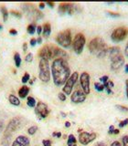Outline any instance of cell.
Masks as SVG:
<instances>
[{
    "label": "cell",
    "instance_id": "cell-30",
    "mask_svg": "<svg viewBox=\"0 0 128 146\" xmlns=\"http://www.w3.org/2000/svg\"><path fill=\"white\" fill-rule=\"evenodd\" d=\"M29 80H30V75L27 72H26L24 74V76L22 77V82L25 84V83H27V82H29Z\"/></svg>",
    "mask_w": 128,
    "mask_h": 146
},
{
    "label": "cell",
    "instance_id": "cell-22",
    "mask_svg": "<svg viewBox=\"0 0 128 146\" xmlns=\"http://www.w3.org/2000/svg\"><path fill=\"white\" fill-rule=\"evenodd\" d=\"M8 100L12 105H15V106H19V105H20V102H19V100H18V98L16 97V96L13 95V94L9 95Z\"/></svg>",
    "mask_w": 128,
    "mask_h": 146
},
{
    "label": "cell",
    "instance_id": "cell-29",
    "mask_svg": "<svg viewBox=\"0 0 128 146\" xmlns=\"http://www.w3.org/2000/svg\"><path fill=\"white\" fill-rule=\"evenodd\" d=\"M94 87H95V89L97 90L98 91H103L104 90V86H103V83H101V82H95Z\"/></svg>",
    "mask_w": 128,
    "mask_h": 146
},
{
    "label": "cell",
    "instance_id": "cell-43",
    "mask_svg": "<svg viewBox=\"0 0 128 146\" xmlns=\"http://www.w3.org/2000/svg\"><path fill=\"white\" fill-rule=\"evenodd\" d=\"M37 44V39L36 38H31L30 40V45H31V47H34V46Z\"/></svg>",
    "mask_w": 128,
    "mask_h": 146
},
{
    "label": "cell",
    "instance_id": "cell-38",
    "mask_svg": "<svg viewBox=\"0 0 128 146\" xmlns=\"http://www.w3.org/2000/svg\"><path fill=\"white\" fill-rule=\"evenodd\" d=\"M42 144H43V146H51V141L50 140H43Z\"/></svg>",
    "mask_w": 128,
    "mask_h": 146
},
{
    "label": "cell",
    "instance_id": "cell-12",
    "mask_svg": "<svg viewBox=\"0 0 128 146\" xmlns=\"http://www.w3.org/2000/svg\"><path fill=\"white\" fill-rule=\"evenodd\" d=\"M97 134L95 132H87V131H82L79 135V141L82 145H87L89 144L91 141H93Z\"/></svg>",
    "mask_w": 128,
    "mask_h": 146
},
{
    "label": "cell",
    "instance_id": "cell-53",
    "mask_svg": "<svg viewBox=\"0 0 128 146\" xmlns=\"http://www.w3.org/2000/svg\"><path fill=\"white\" fill-rule=\"evenodd\" d=\"M119 133H120V131H119V129H114L113 134H119Z\"/></svg>",
    "mask_w": 128,
    "mask_h": 146
},
{
    "label": "cell",
    "instance_id": "cell-40",
    "mask_svg": "<svg viewBox=\"0 0 128 146\" xmlns=\"http://www.w3.org/2000/svg\"><path fill=\"white\" fill-rule=\"evenodd\" d=\"M110 146H122V144H121L120 141H113L112 144L110 145Z\"/></svg>",
    "mask_w": 128,
    "mask_h": 146
},
{
    "label": "cell",
    "instance_id": "cell-13",
    "mask_svg": "<svg viewBox=\"0 0 128 146\" xmlns=\"http://www.w3.org/2000/svg\"><path fill=\"white\" fill-rule=\"evenodd\" d=\"M80 82L83 92L88 95L90 93V75L87 72H82L80 76Z\"/></svg>",
    "mask_w": 128,
    "mask_h": 146
},
{
    "label": "cell",
    "instance_id": "cell-1",
    "mask_svg": "<svg viewBox=\"0 0 128 146\" xmlns=\"http://www.w3.org/2000/svg\"><path fill=\"white\" fill-rule=\"evenodd\" d=\"M51 74L53 77V82L56 86L65 84L71 76V68L66 59H54L51 65Z\"/></svg>",
    "mask_w": 128,
    "mask_h": 146
},
{
    "label": "cell",
    "instance_id": "cell-28",
    "mask_svg": "<svg viewBox=\"0 0 128 146\" xmlns=\"http://www.w3.org/2000/svg\"><path fill=\"white\" fill-rule=\"evenodd\" d=\"M38 131V126H31L27 129V133L29 135H34Z\"/></svg>",
    "mask_w": 128,
    "mask_h": 146
},
{
    "label": "cell",
    "instance_id": "cell-27",
    "mask_svg": "<svg viewBox=\"0 0 128 146\" xmlns=\"http://www.w3.org/2000/svg\"><path fill=\"white\" fill-rule=\"evenodd\" d=\"M14 60H15L16 67L19 68L21 65V58H20V55L18 53H15V55H14Z\"/></svg>",
    "mask_w": 128,
    "mask_h": 146
},
{
    "label": "cell",
    "instance_id": "cell-42",
    "mask_svg": "<svg viewBox=\"0 0 128 146\" xmlns=\"http://www.w3.org/2000/svg\"><path fill=\"white\" fill-rule=\"evenodd\" d=\"M41 32H42V27L38 26V27H37V33H38V35H40Z\"/></svg>",
    "mask_w": 128,
    "mask_h": 146
},
{
    "label": "cell",
    "instance_id": "cell-8",
    "mask_svg": "<svg viewBox=\"0 0 128 146\" xmlns=\"http://www.w3.org/2000/svg\"><path fill=\"white\" fill-rule=\"evenodd\" d=\"M78 79H79V74H78V72L71 73V75L67 80L65 84H64V87L62 88V91L64 94L70 95L71 93V90L73 89V87H74V85L76 84Z\"/></svg>",
    "mask_w": 128,
    "mask_h": 146
},
{
    "label": "cell",
    "instance_id": "cell-17",
    "mask_svg": "<svg viewBox=\"0 0 128 146\" xmlns=\"http://www.w3.org/2000/svg\"><path fill=\"white\" fill-rule=\"evenodd\" d=\"M108 56L109 58L111 59V61L114 60V59L118 58L119 57L122 56V52H121V48L119 47H112L109 48L108 49Z\"/></svg>",
    "mask_w": 128,
    "mask_h": 146
},
{
    "label": "cell",
    "instance_id": "cell-49",
    "mask_svg": "<svg viewBox=\"0 0 128 146\" xmlns=\"http://www.w3.org/2000/svg\"><path fill=\"white\" fill-rule=\"evenodd\" d=\"M45 6H46V4H45V3H39V7L40 9L45 8Z\"/></svg>",
    "mask_w": 128,
    "mask_h": 146
},
{
    "label": "cell",
    "instance_id": "cell-46",
    "mask_svg": "<svg viewBox=\"0 0 128 146\" xmlns=\"http://www.w3.org/2000/svg\"><path fill=\"white\" fill-rule=\"evenodd\" d=\"M46 4H47L50 8H53V7H54V6H55V3H54V2H47Z\"/></svg>",
    "mask_w": 128,
    "mask_h": 146
},
{
    "label": "cell",
    "instance_id": "cell-34",
    "mask_svg": "<svg viewBox=\"0 0 128 146\" xmlns=\"http://www.w3.org/2000/svg\"><path fill=\"white\" fill-rule=\"evenodd\" d=\"M58 97H59V100H61V102H65V100H66V99H67L66 95L64 94L63 92H59V93L58 94Z\"/></svg>",
    "mask_w": 128,
    "mask_h": 146
},
{
    "label": "cell",
    "instance_id": "cell-5",
    "mask_svg": "<svg viewBox=\"0 0 128 146\" xmlns=\"http://www.w3.org/2000/svg\"><path fill=\"white\" fill-rule=\"evenodd\" d=\"M39 78L41 81L43 82H48L50 79V70H49V60L44 58H40L39 64Z\"/></svg>",
    "mask_w": 128,
    "mask_h": 146
},
{
    "label": "cell",
    "instance_id": "cell-10",
    "mask_svg": "<svg viewBox=\"0 0 128 146\" xmlns=\"http://www.w3.org/2000/svg\"><path fill=\"white\" fill-rule=\"evenodd\" d=\"M128 35V29L125 27H119L115 29L111 35V38L113 42H120L125 39Z\"/></svg>",
    "mask_w": 128,
    "mask_h": 146
},
{
    "label": "cell",
    "instance_id": "cell-55",
    "mask_svg": "<svg viewBox=\"0 0 128 146\" xmlns=\"http://www.w3.org/2000/svg\"><path fill=\"white\" fill-rule=\"evenodd\" d=\"M56 137H58V138H61V133L59 131H57V135H56Z\"/></svg>",
    "mask_w": 128,
    "mask_h": 146
},
{
    "label": "cell",
    "instance_id": "cell-26",
    "mask_svg": "<svg viewBox=\"0 0 128 146\" xmlns=\"http://www.w3.org/2000/svg\"><path fill=\"white\" fill-rule=\"evenodd\" d=\"M27 106H29V107H30V108H34V107H36V105H37L36 100H35L33 97H27Z\"/></svg>",
    "mask_w": 128,
    "mask_h": 146
},
{
    "label": "cell",
    "instance_id": "cell-59",
    "mask_svg": "<svg viewBox=\"0 0 128 146\" xmlns=\"http://www.w3.org/2000/svg\"><path fill=\"white\" fill-rule=\"evenodd\" d=\"M61 115H62V116H64V117H65V116H66V114H65V113H63V112H61Z\"/></svg>",
    "mask_w": 128,
    "mask_h": 146
},
{
    "label": "cell",
    "instance_id": "cell-44",
    "mask_svg": "<svg viewBox=\"0 0 128 146\" xmlns=\"http://www.w3.org/2000/svg\"><path fill=\"white\" fill-rule=\"evenodd\" d=\"M9 34H10V35H17V31L16 29H12L9 30Z\"/></svg>",
    "mask_w": 128,
    "mask_h": 146
},
{
    "label": "cell",
    "instance_id": "cell-50",
    "mask_svg": "<svg viewBox=\"0 0 128 146\" xmlns=\"http://www.w3.org/2000/svg\"><path fill=\"white\" fill-rule=\"evenodd\" d=\"M125 55L128 57V42H127V44H126V46H125Z\"/></svg>",
    "mask_w": 128,
    "mask_h": 146
},
{
    "label": "cell",
    "instance_id": "cell-57",
    "mask_svg": "<svg viewBox=\"0 0 128 146\" xmlns=\"http://www.w3.org/2000/svg\"><path fill=\"white\" fill-rule=\"evenodd\" d=\"M56 135H57V131H54L53 133H52V136L53 137H56Z\"/></svg>",
    "mask_w": 128,
    "mask_h": 146
},
{
    "label": "cell",
    "instance_id": "cell-58",
    "mask_svg": "<svg viewBox=\"0 0 128 146\" xmlns=\"http://www.w3.org/2000/svg\"><path fill=\"white\" fill-rule=\"evenodd\" d=\"M33 80H35V79H34V80H29V83H30V84H33Z\"/></svg>",
    "mask_w": 128,
    "mask_h": 146
},
{
    "label": "cell",
    "instance_id": "cell-23",
    "mask_svg": "<svg viewBox=\"0 0 128 146\" xmlns=\"http://www.w3.org/2000/svg\"><path fill=\"white\" fill-rule=\"evenodd\" d=\"M67 145L68 146H77V140L73 134H70L68 136Z\"/></svg>",
    "mask_w": 128,
    "mask_h": 146
},
{
    "label": "cell",
    "instance_id": "cell-19",
    "mask_svg": "<svg viewBox=\"0 0 128 146\" xmlns=\"http://www.w3.org/2000/svg\"><path fill=\"white\" fill-rule=\"evenodd\" d=\"M29 88L27 86L24 85V86H22L19 90H18V96H19L20 98L24 99V98L27 97V95L29 94Z\"/></svg>",
    "mask_w": 128,
    "mask_h": 146
},
{
    "label": "cell",
    "instance_id": "cell-20",
    "mask_svg": "<svg viewBox=\"0 0 128 146\" xmlns=\"http://www.w3.org/2000/svg\"><path fill=\"white\" fill-rule=\"evenodd\" d=\"M42 33L45 38H48V36L51 33V26H50L49 23H45L43 27H42Z\"/></svg>",
    "mask_w": 128,
    "mask_h": 146
},
{
    "label": "cell",
    "instance_id": "cell-56",
    "mask_svg": "<svg viewBox=\"0 0 128 146\" xmlns=\"http://www.w3.org/2000/svg\"><path fill=\"white\" fill-rule=\"evenodd\" d=\"M125 71L128 73V64H126V65H125Z\"/></svg>",
    "mask_w": 128,
    "mask_h": 146
},
{
    "label": "cell",
    "instance_id": "cell-48",
    "mask_svg": "<svg viewBox=\"0 0 128 146\" xmlns=\"http://www.w3.org/2000/svg\"><path fill=\"white\" fill-rule=\"evenodd\" d=\"M23 50H24V52H26L27 50V43H26V42L23 44Z\"/></svg>",
    "mask_w": 128,
    "mask_h": 146
},
{
    "label": "cell",
    "instance_id": "cell-51",
    "mask_svg": "<svg viewBox=\"0 0 128 146\" xmlns=\"http://www.w3.org/2000/svg\"><path fill=\"white\" fill-rule=\"evenodd\" d=\"M37 43H39V44L42 43V38H41V36H39L38 38V39H37Z\"/></svg>",
    "mask_w": 128,
    "mask_h": 146
},
{
    "label": "cell",
    "instance_id": "cell-39",
    "mask_svg": "<svg viewBox=\"0 0 128 146\" xmlns=\"http://www.w3.org/2000/svg\"><path fill=\"white\" fill-rule=\"evenodd\" d=\"M100 80L102 83H104V82H107L109 80V77L108 76H103L102 78H100Z\"/></svg>",
    "mask_w": 128,
    "mask_h": 146
},
{
    "label": "cell",
    "instance_id": "cell-37",
    "mask_svg": "<svg viewBox=\"0 0 128 146\" xmlns=\"http://www.w3.org/2000/svg\"><path fill=\"white\" fill-rule=\"evenodd\" d=\"M107 14L109 16H111L113 17H120V14H118V13H114V12H112V11H108Z\"/></svg>",
    "mask_w": 128,
    "mask_h": 146
},
{
    "label": "cell",
    "instance_id": "cell-32",
    "mask_svg": "<svg viewBox=\"0 0 128 146\" xmlns=\"http://www.w3.org/2000/svg\"><path fill=\"white\" fill-rule=\"evenodd\" d=\"M10 14H11L12 16L16 17H17V18H21V17H22L21 13H20V12H18V11H16V10H11V11H10Z\"/></svg>",
    "mask_w": 128,
    "mask_h": 146
},
{
    "label": "cell",
    "instance_id": "cell-15",
    "mask_svg": "<svg viewBox=\"0 0 128 146\" xmlns=\"http://www.w3.org/2000/svg\"><path fill=\"white\" fill-rule=\"evenodd\" d=\"M39 56L40 58H44L49 60L52 59V53H51V45H45L39 51Z\"/></svg>",
    "mask_w": 128,
    "mask_h": 146
},
{
    "label": "cell",
    "instance_id": "cell-54",
    "mask_svg": "<svg viewBox=\"0 0 128 146\" xmlns=\"http://www.w3.org/2000/svg\"><path fill=\"white\" fill-rule=\"evenodd\" d=\"M65 127H67V128L71 127V122L70 121H66L65 122Z\"/></svg>",
    "mask_w": 128,
    "mask_h": 146
},
{
    "label": "cell",
    "instance_id": "cell-14",
    "mask_svg": "<svg viewBox=\"0 0 128 146\" xmlns=\"http://www.w3.org/2000/svg\"><path fill=\"white\" fill-rule=\"evenodd\" d=\"M86 100V94L83 90H77L71 96V100L73 103H81Z\"/></svg>",
    "mask_w": 128,
    "mask_h": 146
},
{
    "label": "cell",
    "instance_id": "cell-62",
    "mask_svg": "<svg viewBox=\"0 0 128 146\" xmlns=\"http://www.w3.org/2000/svg\"><path fill=\"white\" fill-rule=\"evenodd\" d=\"M35 146H39V145H35Z\"/></svg>",
    "mask_w": 128,
    "mask_h": 146
},
{
    "label": "cell",
    "instance_id": "cell-35",
    "mask_svg": "<svg viewBox=\"0 0 128 146\" xmlns=\"http://www.w3.org/2000/svg\"><path fill=\"white\" fill-rule=\"evenodd\" d=\"M127 124H128V119H125V120H123V121L119 122V127L123 128V127H125Z\"/></svg>",
    "mask_w": 128,
    "mask_h": 146
},
{
    "label": "cell",
    "instance_id": "cell-2",
    "mask_svg": "<svg viewBox=\"0 0 128 146\" xmlns=\"http://www.w3.org/2000/svg\"><path fill=\"white\" fill-rule=\"evenodd\" d=\"M89 50L91 53L95 54L96 56L100 58H104L108 54V49L106 43L104 42V40L101 38H93L89 43Z\"/></svg>",
    "mask_w": 128,
    "mask_h": 146
},
{
    "label": "cell",
    "instance_id": "cell-6",
    "mask_svg": "<svg viewBox=\"0 0 128 146\" xmlns=\"http://www.w3.org/2000/svg\"><path fill=\"white\" fill-rule=\"evenodd\" d=\"M56 41L63 48H70L71 46V32L70 29H65L57 35Z\"/></svg>",
    "mask_w": 128,
    "mask_h": 146
},
{
    "label": "cell",
    "instance_id": "cell-25",
    "mask_svg": "<svg viewBox=\"0 0 128 146\" xmlns=\"http://www.w3.org/2000/svg\"><path fill=\"white\" fill-rule=\"evenodd\" d=\"M27 33L30 34V35H33L35 33V31H37V26H36V23H31L27 27Z\"/></svg>",
    "mask_w": 128,
    "mask_h": 146
},
{
    "label": "cell",
    "instance_id": "cell-31",
    "mask_svg": "<svg viewBox=\"0 0 128 146\" xmlns=\"http://www.w3.org/2000/svg\"><path fill=\"white\" fill-rule=\"evenodd\" d=\"M116 109H118L119 111H123V112H127L128 111V107L126 106H123V105H116Z\"/></svg>",
    "mask_w": 128,
    "mask_h": 146
},
{
    "label": "cell",
    "instance_id": "cell-3",
    "mask_svg": "<svg viewBox=\"0 0 128 146\" xmlns=\"http://www.w3.org/2000/svg\"><path fill=\"white\" fill-rule=\"evenodd\" d=\"M22 9L27 14L29 19L33 21V23H36L37 20H39L43 17V14L39 9H36L32 4H23Z\"/></svg>",
    "mask_w": 128,
    "mask_h": 146
},
{
    "label": "cell",
    "instance_id": "cell-47",
    "mask_svg": "<svg viewBox=\"0 0 128 146\" xmlns=\"http://www.w3.org/2000/svg\"><path fill=\"white\" fill-rule=\"evenodd\" d=\"M94 146H106V144H105L104 143H103V141H99V143H97Z\"/></svg>",
    "mask_w": 128,
    "mask_h": 146
},
{
    "label": "cell",
    "instance_id": "cell-7",
    "mask_svg": "<svg viewBox=\"0 0 128 146\" xmlns=\"http://www.w3.org/2000/svg\"><path fill=\"white\" fill-rule=\"evenodd\" d=\"M85 41H86L85 36L82 33H79L74 36L71 44H72V48L76 54H81L82 52L85 45Z\"/></svg>",
    "mask_w": 128,
    "mask_h": 146
},
{
    "label": "cell",
    "instance_id": "cell-4",
    "mask_svg": "<svg viewBox=\"0 0 128 146\" xmlns=\"http://www.w3.org/2000/svg\"><path fill=\"white\" fill-rule=\"evenodd\" d=\"M24 120L21 117H14L13 119H11L9 122L7 123V125L6 127V131H4V134H7V135H11L16 132L17 131H18L20 128L24 125Z\"/></svg>",
    "mask_w": 128,
    "mask_h": 146
},
{
    "label": "cell",
    "instance_id": "cell-24",
    "mask_svg": "<svg viewBox=\"0 0 128 146\" xmlns=\"http://www.w3.org/2000/svg\"><path fill=\"white\" fill-rule=\"evenodd\" d=\"M0 10H1V13H2L4 22H7V19H8V11H7V7H4V6H1V7H0Z\"/></svg>",
    "mask_w": 128,
    "mask_h": 146
},
{
    "label": "cell",
    "instance_id": "cell-36",
    "mask_svg": "<svg viewBox=\"0 0 128 146\" xmlns=\"http://www.w3.org/2000/svg\"><path fill=\"white\" fill-rule=\"evenodd\" d=\"M122 141H123V146H128V135L123 136L122 138Z\"/></svg>",
    "mask_w": 128,
    "mask_h": 146
},
{
    "label": "cell",
    "instance_id": "cell-45",
    "mask_svg": "<svg viewBox=\"0 0 128 146\" xmlns=\"http://www.w3.org/2000/svg\"><path fill=\"white\" fill-rule=\"evenodd\" d=\"M3 129H4V121L2 120H0V133L3 131Z\"/></svg>",
    "mask_w": 128,
    "mask_h": 146
},
{
    "label": "cell",
    "instance_id": "cell-16",
    "mask_svg": "<svg viewBox=\"0 0 128 146\" xmlns=\"http://www.w3.org/2000/svg\"><path fill=\"white\" fill-rule=\"evenodd\" d=\"M30 140L25 135H20L13 141L11 146H29Z\"/></svg>",
    "mask_w": 128,
    "mask_h": 146
},
{
    "label": "cell",
    "instance_id": "cell-41",
    "mask_svg": "<svg viewBox=\"0 0 128 146\" xmlns=\"http://www.w3.org/2000/svg\"><path fill=\"white\" fill-rule=\"evenodd\" d=\"M113 131H114V127L113 125H111L109 127V130H108V133L109 134H113Z\"/></svg>",
    "mask_w": 128,
    "mask_h": 146
},
{
    "label": "cell",
    "instance_id": "cell-9",
    "mask_svg": "<svg viewBox=\"0 0 128 146\" xmlns=\"http://www.w3.org/2000/svg\"><path fill=\"white\" fill-rule=\"evenodd\" d=\"M81 10V7L75 4L71 3H61L59 5V12L61 14L68 13L69 15H73L76 12H79Z\"/></svg>",
    "mask_w": 128,
    "mask_h": 146
},
{
    "label": "cell",
    "instance_id": "cell-52",
    "mask_svg": "<svg viewBox=\"0 0 128 146\" xmlns=\"http://www.w3.org/2000/svg\"><path fill=\"white\" fill-rule=\"evenodd\" d=\"M125 85H126V96H127V99H128V80L125 81Z\"/></svg>",
    "mask_w": 128,
    "mask_h": 146
},
{
    "label": "cell",
    "instance_id": "cell-11",
    "mask_svg": "<svg viewBox=\"0 0 128 146\" xmlns=\"http://www.w3.org/2000/svg\"><path fill=\"white\" fill-rule=\"evenodd\" d=\"M35 113L39 119L47 118L49 113V110L47 106V104H45L44 102H41L37 103L35 107Z\"/></svg>",
    "mask_w": 128,
    "mask_h": 146
},
{
    "label": "cell",
    "instance_id": "cell-18",
    "mask_svg": "<svg viewBox=\"0 0 128 146\" xmlns=\"http://www.w3.org/2000/svg\"><path fill=\"white\" fill-rule=\"evenodd\" d=\"M123 64H125V58H123V56L122 55L121 57H119L118 58L114 59V60L112 61V63H111L112 70H113V71L119 70L123 67Z\"/></svg>",
    "mask_w": 128,
    "mask_h": 146
},
{
    "label": "cell",
    "instance_id": "cell-60",
    "mask_svg": "<svg viewBox=\"0 0 128 146\" xmlns=\"http://www.w3.org/2000/svg\"><path fill=\"white\" fill-rule=\"evenodd\" d=\"M2 29H3V26H2L1 24H0V30H1Z\"/></svg>",
    "mask_w": 128,
    "mask_h": 146
},
{
    "label": "cell",
    "instance_id": "cell-21",
    "mask_svg": "<svg viewBox=\"0 0 128 146\" xmlns=\"http://www.w3.org/2000/svg\"><path fill=\"white\" fill-rule=\"evenodd\" d=\"M11 135H7V134H4L3 138L1 140V145L2 146H10L11 143Z\"/></svg>",
    "mask_w": 128,
    "mask_h": 146
},
{
    "label": "cell",
    "instance_id": "cell-33",
    "mask_svg": "<svg viewBox=\"0 0 128 146\" xmlns=\"http://www.w3.org/2000/svg\"><path fill=\"white\" fill-rule=\"evenodd\" d=\"M25 60H26V62H31L32 60H33V54L32 53H29L26 56V58H25Z\"/></svg>",
    "mask_w": 128,
    "mask_h": 146
},
{
    "label": "cell",
    "instance_id": "cell-61",
    "mask_svg": "<svg viewBox=\"0 0 128 146\" xmlns=\"http://www.w3.org/2000/svg\"><path fill=\"white\" fill-rule=\"evenodd\" d=\"M2 85H3V84H2V82L0 81V87H2Z\"/></svg>",
    "mask_w": 128,
    "mask_h": 146
}]
</instances>
